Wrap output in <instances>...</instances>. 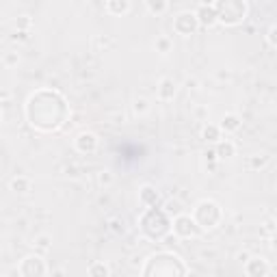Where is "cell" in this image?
I'll return each instance as SVG.
<instances>
[{
    "mask_svg": "<svg viewBox=\"0 0 277 277\" xmlns=\"http://www.w3.org/2000/svg\"><path fill=\"white\" fill-rule=\"evenodd\" d=\"M26 117H29V124L37 130H43V132H50V130H57L65 124V117H67V106H65V100H63L61 94L52 91V98H50V106H43V100L41 94L37 91L29 98V104H26Z\"/></svg>",
    "mask_w": 277,
    "mask_h": 277,
    "instance_id": "cell-1",
    "label": "cell"
},
{
    "mask_svg": "<svg viewBox=\"0 0 277 277\" xmlns=\"http://www.w3.org/2000/svg\"><path fill=\"white\" fill-rule=\"evenodd\" d=\"M141 229L152 241H163L171 232V221L167 217V212L154 206V208H147L145 215L141 217Z\"/></svg>",
    "mask_w": 277,
    "mask_h": 277,
    "instance_id": "cell-2",
    "label": "cell"
},
{
    "mask_svg": "<svg viewBox=\"0 0 277 277\" xmlns=\"http://www.w3.org/2000/svg\"><path fill=\"white\" fill-rule=\"evenodd\" d=\"M141 273L145 277H150V275L173 277V275H184L187 273V266H184L180 258L173 256V253H156V256H152L150 260H147V264L143 266Z\"/></svg>",
    "mask_w": 277,
    "mask_h": 277,
    "instance_id": "cell-3",
    "label": "cell"
},
{
    "mask_svg": "<svg viewBox=\"0 0 277 277\" xmlns=\"http://www.w3.org/2000/svg\"><path fill=\"white\" fill-rule=\"evenodd\" d=\"M217 22L225 26H238L245 22L249 13L247 0H215Z\"/></svg>",
    "mask_w": 277,
    "mask_h": 277,
    "instance_id": "cell-4",
    "label": "cell"
},
{
    "mask_svg": "<svg viewBox=\"0 0 277 277\" xmlns=\"http://www.w3.org/2000/svg\"><path fill=\"white\" fill-rule=\"evenodd\" d=\"M221 217H223V212H221V206L215 204V201L210 199H204L199 201L193 210V219H195V223L204 229H215L219 223H221Z\"/></svg>",
    "mask_w": 277,
    "mask_h": 277,
    "instance_id": "cell-5",
    "label": "cell"
},
{
    "mask_svg": "<svg viewBox=\"0 0 277 277\" xmlns=\"http://www.w3.org/2000/svg\"><path fill=\"white\" fill-rule=\"evenodd\" d=\"M171 229H173L175 236L182 238V241L197 238V236H201V232H204V229L195 223V219H193L191 215H175L173 223H171Z\"/></svg>",
    "mask_w": 277,
    "mask_h": 277,
    "instance_id": "cell-6",
    "label": "cell"
},
{
    "mask_svg": "<svg viewBox=\"0 0 277 277\" xmlns=\"http://www.w3.org/2000/svg\"><path fill=\"white\" fill-rule=\"evenodd\" d=\"M197 29H199V22H197L195 13H191V11H184L173 20V31L178 35H182V37L193 35Z\"/></svg>",
    "mask_w": 277,
    "mask_h": 277,
    "instance_id": "cell-7",
    "label": "cell"
},
{
    "mask_svg": "<svg viewBox=\"0 0 277 277\" xmlns=\"http://www.w3.org/2000/svg\"><path fill=\"white\" fill-rule=\"evenodd\" d=\"M20 275H43V273H48V266L43 264V260L39 256H29V258H24V262L20 264Z\"/></svg>",
    "mask_w": 277,
    "mask_h": 277,
    "instance_id": "cell-8",
    "label": "cell"
},
{
    "mask_svg": "<svg viewBox=\"0 0 277 277\" xmlns=\"http://www.w3.org/2000/svg\"><path fill=\"white\" fill-rule=\"evenodd\" d=\"M245 273L249 277H264L271 273V266L266 260H262V258H251V260H245Z\"/></svg>",
    "mask_w": 277,
    "mask_h": 277,
    "instance_id": "cell-9",
    "label": "cell"
},
{
    "mask_svg": "<svg viewBox=\"0 0 277 277\" xmlns=\"http://www.w3.org/2000/svg\"><path fill=\"white\" fill-rule=\"evenodd\" d=\"M74 145H76V150L80 154H94L98 150V136L94 132H80Z\"/></svg>",
    "mask_w": 277,
    "mask_h": 277,
    "instance_id": "cell-10",
    "label": "cell"
},
{
    "mask_svg": "<svg viewBox=\"0 0 277 277\" xmlns=\"http://www.w3.org/2000/svg\"><path fill=\"white\" fill-rule=\"evenodd\" d=\"M195 17H197V22L199 26H215L219 24L217 22V11H215V5H199V9L195 11Z\"/></svg>",
    "mask_w": 277,
    "mask_h": 277,
    "instance_id": "cell-11",
    "label": "cell"
},
{
    "mask_svg": "<svg viewBox=\"0 0 277 277\" xmlns=\"http://www.w3.org/2000/svg\"><path fill=\"white\" fill-rule=\"evenodd\" d=\"M106 11L110 15H126L130 11V0H106Z\"/></svg>",
    "mask_w": 277,
    "mask_h": 277,
    "instance_id": "cell-12",
    "label": "cell"
},
{
    "mask_svg": "<svg viewBox=\"0 0 277 277\" xmlns=\"http://www.w3.org/2000/svg\"><path fill=\"white\" fill-rule=\"evenodd\" d=\"M138 199H141V204L147 206V208H154L156 204H158V193H156L154 187H143L141 193H138Z\"/></svg>",
    "mask_w": 277,
    "mask_h": 277,
    "instance_id": "cell-13",
    "label": "cell"
},
{
    "mask_svg": "<svg viewBox=\"0 0 277 277\" xmlns=\"http://www.w3.org/2000/svg\"><path fill=\"white\" fill-rule=\"evenodd\" d=\"M219 128H221V132H236L238 128H241V117L238 115H225L223 119H221V124H219Z\"/></svg>",
    "mask_w": 277,
    "mask_h": 277,
    "instance_id": "cell-14",
    "label": "cell"
},
{
    "mask_svg": "<svg viewBox=\"0 0 277 277\" xmlns=\"http://www.w3.org/2000/svg\"><path fill=\"white\" fill-rule=\"evenodd\" d=\"M173 96H175V82L171 78H163L158 85V98L167 102V100H173Z\"/></svg>",
    "mask_w": 277,
    "mask_h": 277,
    "instance_id": "cell-15",
    "label": "cell"
},
{
    "mask_svg": "<svg viewBox=\"0 0 277 277\" xmlns=\"http://www.w3.org/2000/svg\"><path fill=\"white\" fill-rule=\"evenodd\" d=\"M215 152H217V158H232L236 154V147L232 141H217Z\"/></svg>",
    "mask_w": 277,
    "mask_h": 277,
    "instance_id": "cell-16",
    "label": "cell"
},
{
    "mask_svg": "<svg viewBox=\"0 0 277 277\" xmlns=\"http://www.w3.org/2000/svg\"><path fill=\"white\" fill-rule=\"evenodd\" d=\"M145 7L152 15H160L167 9V0H145Z\"/></svg>",
    "mask_w": 277,
    "mask_h": 277,
    "instance_id": "cell-17",
    "label": "cell"
},
{
    "mask_svg": "<svg viewBox=\"0 0 277 277\" xmlns=\"http://www.w3.org/2000/svg\"><path fill=\"white\" fill-rule=\"evenodd\" d=\"M201 136H204V141H208V143H217L221 138V128L219 126H206Z\"/></svg>",
    "mask_w": 277,
    "mask_h": 277,
    "instance_id": "cell-18",
    "label": "cell"
},
{
    "mask_svg": "<svg viewBox=\"0 0 277 277\" xmlns=\"http://www.w3.org/2000/svg\"><path fill=\"white\" fill-rule=\"evenodd\" d=\"M29 189H31V180H29V178H22V175H20V178H13V180H11V191H15V193H26Z\"/></svg>",
    "mask_w": 277,
    "mask_h": 277,
    "instance_id": "cell-19",
    "label": "cell"
},
{
    "mask_svg": "<svg viewBox=\"0 0 277 277\" xmlns=\"http://www.w3.org/2000/svg\"><path fill=\"white\" fill-rule=\"evenodd\" d=\"M156 50H158L160 54L171 52V39L169 37H158V39H156Z\"/></svg>",
    "mask_w": 277,
    "mask_h": 277,
    "instance_id": "cell-20",
    "label": "cell"
},
{
    "mask_svg": "<svg viewBox=\"0 0 277 277\" xmlns=\"http://www.w3.org/2000/svg\"><path fill=\"white\" fill-rule=\"evenodd\" d=\"M89 275H110V269L106 264L98 262V264H91L89 266Z\"/></svg>",
    "mask_w": 277,
    "mask_h": 277,
    "instance_id": "cell-21",
    "label": "cell"
},
{
    "mask_svg": "<svg viewBox=\"0 0 277 277\" xmlns=\"http://www.w3.org/2000/svg\"><path fill=\"white\" fill-rule=\"evenodd\" d=\"M132 108H134V113H136V115H143V113H147L150 104H147V100H145V98H136V100H134V104H132Z\"/></svg>",
    "mask_w": 277,
    "mask_h": 277,
    "instance_id": "cell-22",
    "label": "cell"
},
{
    "mask_svg": "<svg viewBox=\"0 0 277 277\" xmlns=\"http://www.w3.org/2000/svg\"><path fill=\"white\" fill-rule=\"evenodd\" d=\"M266 163H269V156H262V158H258V156H253V158H251V167H253V169H258V167L262 169Z\"/></svg>",
    "mask_w": 277,
    "mask_h": 277,
    "instance_id": "cell-23",
    "label": "cell"
},
{
    "mask_svg": "<svg viewBox=\"0 0 277 277\" xmlns=\"http://www.w3.org/2000/svg\"><path fill=\"white\" fill-rule=\"evenodd\" d=\"M98 180H100V184H106V187H108V184L113 182V175H110V171H102L98 175Z\"/></svg>",
    "mask_w": 277,
    "mask_h": 277,
    "instance_id": "cell-24",
    "label": "cell"
},
{
    "mask_svg": "<svg viewBox=\"0 0 277 277\" xmlns=\"http://www.w3.org/2000/svg\"><path fill=\"white\" fill-rule=\"evenodd\" d=\"M48 243H50V238L45 236V234H43V236H39V238L35 241V245L39 247V249H48Z\"/></svg>",
    "mask_w": 277,
    "mask_h": 277,
    "instance_id": "cell-25",
    "label": "cell"
},
{
    "mask_svg": "<svg viewBox=\"0 0 277 277\" xmlns=\"http://www.w3.org/2000/svg\"><path fill=\"white\" fill-rule=\"evenodd\" d=\"M266 39H269L271 48H275V26H271V29H269V35H266Z\"/></svg>",
    "mask_w": 277,
    "mask_h": 277,
    "instance_id": "cell-26",
    "label": "cell"
},
{
    "mask_svg": "<svg viewBox=\"0 0 277 277\" xmlns=\"http://www.w3.org/2000/svg\"><path fill=\"white\" fill-rule=\"evenodd\" d=\"M206 158H208V160H215V158H217V152H215V150H208V152H206Z\"/></svg>",
    "mask_w": 277,
    "mask_h": 277,
    "instance_id": "cell-27",
    "label": "cell"
},
{
    "mask_svg": "<svg viewBox=\"0 0 277 277\" xmlns=\"http://www.w3.org/2000/svg\"><path fill=\"white\" fill-rule=\"evenodd\" d=\"M7 63H9V65H13V63H17V54H11V57H7Z\"/></svg>",
    "mask_w": 277,
    "mask_h": 277,
    "instance_id": "cell-28",
    "label": "cell"
},
{
    "mask_svg": "<svg viewBox=\"0 0 277 277\" xmlns=\"http://www.w3.org/2000/svg\"><path fill=\"white\" fill-rule=\"evenodd\" d=\"M201 5H215V0H201Z\"/></svg>",
    "mask_w": 277,
    "mask_h": 277,
    "instance_id": "cell-29",
    "label": "cell"
}]
</instances>
